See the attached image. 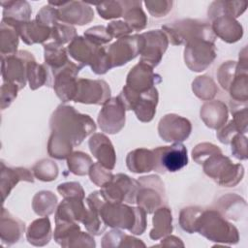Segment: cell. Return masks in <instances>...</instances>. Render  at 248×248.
<instances>
[{
    "label": "cell",
    "mask_w": 248,
    "mask_h": 248,
    "mask_svg": "<svg viewBox=\"0 0 248 248\" xmlns=\"http://www.w3.org/2000/svg\"><path fill=\"white\" fill-rule=\"evenodd\" d=\"M86 203L98 209L106 226L128 230L135 234H141L145 231L146 212L140 206L132 207L122 202H108L100 191L91 193Z\"/></svg>",
    "instance_id": "6da1fadb"
},
{
    "label": "cell",
    "mask_w": 248,
    "mask_h": 248,
    "mask_svg": "<svg viewBox=\"0 0 248 248\" xmlns=\"http://www.w3.org/2000/svg\"><path fill=\"white\" fill-rule=\"evenodd\" d=\"M51 134L68 141L73 146L79 145L83 140L95 132L94 120L87 114L79 113L74 107L60 105L52 113Z\"/></svg>",
    "instance_id": "7a4b0ae2"
},
{
    "label": "cell",
    "mask_w": 248,
    "mask_h": 248,
    "mask_svg": "<svg viewBox=\"0 0 248 248\" xmlns=\"http://www.w3.org/2000/svg\"><path fill=\"white\" fill-rule=\"evenodd\" d=\"M193 232L215 242L235 244L239 239L237 229L212 209L201 211L194 223Z\"/></svg>",
    "instance_id": "3957f363"
},
{
    "label": "cell",
    "mask_w": 248,
    "mask_h": 248,
    "mask_svg": "<svg viewBox=\"0 0 248 248\" xmlns=\"http://www.w3.org/2000/svg\"><path fill=\"white\" fill-rule=\"evenodd\" d=\"M171 45L187 44L195 40H206L214 43L216 36L211 26L196 19H183L162 27Z\"/></svg>",
    "instance_id": "277c9868"
},
{
    "label": "cell",
    "mask_w": 248,
    "mask_h": 248,
    "mask_svg": "<svg viewBox=\"0 0 248 248\" xmlns=\"http://www.w3.org/2000/svg\"><path fill=\"white\" fill-rule=\"evenodd\" d=\"M126 110H134L137 118L141 122H149L153 119L158 104V90L152 87L146 91H136L125 85L118 95Z\"/></svg>",
    "instance_id": "5b68a950"
},
{
    "label": "cell",
    "mask_w": 248,
    "mask_h": 248,
    "mask_svg": "<svg viewBox=\"0 0 248 248\" xmlns=\"http://www.w3.org/2000/svg\"><path fill=\"white\" fill-rule=\"evenodd\" d=\"M202 167L206 175L224 187H233L242 179L244 173L242 165L232 164L222 151L210 155L202 163Z\"/></svg>",
    "instance_id": "8992f818"
},
{
    "label": "cell",
    "mask_w": 248,
    "mask_h": 248,
    "mask_svg": "<svg viewBox=\"0 0 248 248\" xmlns=\"http://www.w3.org/2000/svg\"><path fill=\"white\" fill-rule=\"evenodd\" d=\"M140 183L130 176L118 173L101 187V193L105 199L112 202L136 203Z\"/></svg>",
    "instance_id": "52a82bcc"
},
{
    "label": "cell",
    "mask_w": 248,
    "mask_h": 248,
    "mask_svg": "<svg viewBox=\"0 0 248 248\" xmlns=\"http://www.w3.org/2000/svg\"><path fill=\"white\" fill-rule=\"evenodd\" d=\"M136 202L147 213H152L166 202L164 183L157 175L140 177Z\"/></svg>",
    "instance_id": "ba28073f"
},
{
    "label": "cell",
    "mask_w": 248,
    "mask_h": 248,
    "mask_svg": "<svg viewBox=\"0 0 248 248\" xmlns=\"http://www.w3.org/2000/svg\"><path fill=\"white\" fill-rule=\"evenodd\" d=\"M152 151L154 155L153 170L157 172H174L188 164L187 149L180 142H174L170 146H159Z\"/></svg>",
    "instance_id": "9c48e42d"
},
{
    "label": "cell",
    "mask_w": 248,
    "mask_h": 248,
    "mask_svg": "<svg viewBox=\"0 0 248 248\" xmlns=\"http://www.w3.org/2000/svg\"><path fill=\"white\" fill-rule=\"evenodd\" d=\"M2 78L5 82H11L18 87L24 88L27 79L28 64L34 59L32 53L26 50H19L12 55L1 56Z\"/></svg>",
    "instance_id": "30bf717a"
},
{
    "label": "cell",
    "mask_w": 248,
    "mask_h": 248,
    "mask_svg": "<svg viewBox=\"0 0 248 248\" xmlns=\"http://www.w3.org/2000/svg\"><path fill=\"white\" fill-rule=\"evenodd\" d=\"M216 57L215 45L206 40H195L186 44L185 64L191 71L202 72L211 65Z\"/></svg>",
    "instance_id": "8fae6325"
},
{
    "label": "cell",
    "mask_w": 248,
    "mask_h": 248,
    "mask_svg": "<svg viewBox=\"0 0 248 248\" xmlns=\"http://www.w3.org/2000/svg\"><path fill=\"white\" fill-rule=\"evenodd\" d=\"M143 37L140 35L124 36L107 47L108 59L112 67L122 66L140 54L143 47Z\"/></svg>",
    "instance_id": "7c38bea8"
},
{
    "label": "cell",
    "mask_w": 248,
    "mask_h": 248,
    "mask_svg": "<svg viewBox=\"0 0 248 248\" xmlns=\"http://www.w3.org/2000/svg\"><path fill=\"white\" fill-rule=\"evenodd\" d=\"M109 97L110 89L105 80L78 78L77 93L73 101L82 104L104 105L109 100Z\"/></svg>",
    "instance_id": "4fadbf2b"
},
{
    "label": "cell",
    "mask_w": 248,
    "mask_h": 248,
    "mask_svg": "<svg viewBox=\"0 0 248 248\" xmlns=\"http://www.w3.org/2000/svg\"><path fill=\"white\" fill-rule=\"evenodd\" d=\"M100 129L108 134L118 133L125 125V108L117 97H113L104 104L98 115Z\"/></svg>",
    "instance_id": "5bb4252c"
},
{
    "label": "cell",
    "mask_w": 248,
    "mask_h": 248,
    "mask_svg": "<svg viewBox=\"0 0 248 248\" xmlns=\"http://www.w3.org/2000/svg\"><path fill=\"white\" fill-rule=\"evenodd\" d=\"M144 43L140 52V62L147 64L151 68L156 67L169 45V39L165 32L161 30H151L142 33Z\"/></svg>",
    "instance_id": "9a60e30c"
},
{
    "label": "cell",
    "mask_w": 248,
    "mask_h": 248,
    "mask_svg": "<svg viewBox=\"0 0 248 248\" xmlns=\"http://www.w3.org/2000/svg\"><path fill=\"white\" fill-rule=\"evenodd\" d=\"M192 130L188 119L176 114H167L159 122V136L168 142H179L185 140Z\"/></svg>",
    "instance_id": "2e32d148"
},
{
    "label": "cell",
    "mask_w": 248,
    "mask_h": 248,
    "mask_svg": "<svg viewBox=\"0 0 248 248\" xmlns=\"http://www.w3.org/2000/svg\"><path fill=\"white\" fill-rule=\"evenodd\" d=\"M50 5L61 6L56 9L58 20L67 24L83 25L94 18L92 9L83 2H50Z\"/></svg>",
    "instance_id": "e0dca14e"
},
{
    "label": "cell",
    "mask_w": 248,
    "mask_h": 248,
    "mask_svg": "<svg viewBox=\"0 0 248 248\" xmlns=\"http://www.w3.org/2000/svg\"><path fill=\"white\" fill-rule=\"evenodd\" d=\"M45 66L47 71V81L46 86L52 87L54 76L63 70L68 63L71 61L68 57L67 50L62 45L55 42L45 45Z\"/></svg>",
    "instance_id": "ac0fdd59"
},
{
    "label": "cell",
    "mask_w": 248,
    "mask_h": 248,
    "mask_svg": "<svg viewBox=\"0 0 248 248\" xmlns=\"http://www.w3.org/2000/svg\"><path fill=\"white\" fill-rule=\"evenodd\" d=\"M162 78L160 75L153 72L152 68L145 63L140 62L129 72L126 79V85L130 88L143 92L154 85L160 83Z\"/></svg>",
    "instance_id": "d6986e66"
},
{
    "label": "cell",
    "mask_w": 248,
    "mask_h": 248,
    "mask_svg": "<svg viewBox=\"0 0 248 248\" xmlns=\"http://www.w3.org/2000/svg\"><path fill=\"white\" fill-rule=\"evenodd\" d=\"M89 148L98 162L108 170H113L116 162L115 151L109 139L104 134H94L89 139Z\"/></svg>",
    "instance_id": "ffe728a7"
},
{
    "label": "cell",
    "mask_w": 248,
    "mask_h": 248,
    "mask_svg": "<svg viewBox=\"0 0 248 248\" xmlns=\"http://www.w3.org/2000/svg\"><path fill=\"white\" fill-rule=\"evenodd\" d=\"M11 25L16 29L22 41L27 45L44 43L51 37V28L41 24L36 19Z\"/></svg>",
    "instance_id": "44dd1931"
},
{
    "label": "cell",
    "mask_w": 248,
    "mask_h": 248,
    "mask_svg": "<svg viewBox=\"0 0 248 248\" xmlns=\"http://www.w3.org/2000/svg\"><path fill=\"white\" fill-rule=\"evenodd\" d=\"M211 28L215 36L227 43L237 42L243 34L242 26L230 16H221L214 18Z\"/></svg>",
    "instance_id": "7402d4cb"
},
{
    "label": "cell",
    "mask_w": 248,
    "mask_h": 248,
    "mask_svg": "<svg viewBox=\"0 0 248 248\" xmlns=\"http://www.w3.org/2000/svg\"><path fill=\"white\" fill-rule=\"evenodd\" d=\"M100 46L92 44L86 38L77 36L68 46L69 55L77 61V64L84 67L90 65L94 55Z\"/></svg>",
    "instance_id": "603a6c76"
},
{
    "label": "cell",
    "mask_w": 248,
    "mask_h": 248,
    "mask_svg": "<svg viewBox=\"0 0 248 248\" xmlns=\"http://www.w3.org/2000/svg\"><path fill=\"white\" fill-rule=\"evenodd\" d=\"M24 232V223L11 215L9 211L2 208L0 233L3 244L12 245L17 242Z\"/></svg>",
    "instance_id": "cb8c5ba5"
},
{
    "label": "cell",
    "mask_w": 248,
    "mask_h": 248,
    "mask_svg": "<svg viewBox=\"0 0 248 248\" xmlns=\"http://www.w3.org/2000/svg\"><path fill=\"white\" fill-rule=\"evenodd\" d=\"M201 118L207 127L218 130L226 124L228 108L226 105L220 101L206 102L201 108Z\"/></svg>",
    "instance_id": "d4e9b609"
},
{
    "label": "cell",
    "mask_w": 248,
    "mask_h": 248,
    "mask_svg": "<svg viewBox=\"0 0 248 248\" xmlns=\"http://www.w3.org/2000/svg\"><path fill=\"white\" fill-rule=\"evenodd\" d=\"M1 190L3 202L6 197L9 196L11 190L17 184L18 181L24 180L33 182L34 177L32 172L25 168H9L5 167V164L1 163Z\"/></svg>",
    "instance_id": "484cf974"
},
{
    "label": "cell",
    "mask_w": 248,
    "mask_h": 248,
    "mask_svg": "<svg viewBox=\"0 0 248 248\" xmlns=\"http://www.w3.org/2000/svg\"><path fill=\"white\" fill-rule=\"evenodd\" d=\"M128 169L136 173L148 172L154 169L153 151L146 148H138L128 153L126 158Z\"/></svg>",
    "instance_id": "4316f807"
},
{
    "label": "cell",
    "mask_w": 248,
    "mask_h": 248,
    "mask_svg": "<svg viewBox=\"0 0 248 248\" xmlns=\"http://www.w3.org/2000/svg\"><path fill=\"white\" fill-rule=\"evenodd\" d=\"M3 11L2 21L9 24H17L29 21L31 8L26 1H8L1 3Z\"/></svg>",
    "instance_id": "83f0119b"
},
{
    "label": "cell",
    "mask_w": 248,
    "mask_h": 248,
    "mask_svg": "<svg viewBox=\"0 0 248 248\" xmlns=\"http://www.w3.org/2000/svg\"><path fill=\"white\" fill-rule=\"evenodd\" d=\"M27 240L35 246L47 244L51 237V226L47 216L33 221L26 232Z\"/></svg>",
    "instance_id": "f1b7e54d"
},
{
    "label": "cell",
    "mask_w": 248,
    "mask_h": 248,
    "mask_svg": "<svg viewBox=\"0 0 248 248\" xmlns=\"http://www.w3.org/2000/svg\"><path fill=\"white\" fill-rule=\"evenodd\" d=\"M153 229L150 231L149 236L151 239L158 240L172 231L171 226V212L170 209L167 206H160L155 210L153 216Z\"/></svg>",
    "instance_id": "f546056e"
},
{
    "label": "cell",
    "mask_w": 248,
    "mask_h": 248,
    "mask_svg": "<svg viewBox=\"0 0 248 248\" xmlns=\"http://www.w3.org/2000/svg\"><path fill=\"white\" fill-rule=\"evenodd\" d=\"M139 1H124V19L132 31L142 30L146 26L147 18Z\"/></svg>",
    "instance_id": "4dcf8cb0"
},
{
    "label": "cell",
    "mask_w": 248,
    "mask_h": 248,
    "mask_svg": "<svg viewBox=\"0 0 248 248\" xmlns=\"http://www.w3.org/2000/svg\"><path fill=\"white\" fill-rule=\"evenodd\" d=\"M145 247L140 239L123 233L121 231L113 230L106 233L102 239V247Z\"/></svg>",
    "instance_id": "1f68e13d"
},
{
    "label": "cell",
    "mask_w": 248,
    "mask_h": 248,
    "mask_svg": "<svg viewBox=\"0 0 248 248\" xmlns=\"http://www.w3.org/2000/svg\"><path fill=\"white\" fill-rule=\"evenodd\" d=\"M57 204V198L49 191L38 192L34 198L32 206L36 214L46 217L53 213Z\"/></svg>",
    "instance_id": "d6a6232c"
},
{
    "label": "cell",
    "mask_w": 248,
    "mask_h": 248,
    "mask_svg": "<svg viewBox=\"0 0 248 248\" xmlns=\"http://www.w3.org/2000/svg\"><path fill=\"white\" fill-rule=\"evenodd\" d=\"M18 36V32L13 25L4 21L1 22V56H8L17 52Z\"/></svg>",
    "instance_id": "836d02e7"
},
{
    "label": "cell",
    "mask_w": 248,
    "mask_h": 248,
    "mask_svg": "<svg viewBox=\"0 0 248 248\" xmlns=\"http://www.w3.org/2000/svg\"><path fill=\"white\" fill-rule=\"evenodd\" d=\"M67 164L70 171L73 172L74 174L85 175L88 173L93 162L92 159L86 153L77 151L71 153V155L68 157Z\"/></svg>",
    "instance_id": "e575fe53"
},
{
    "label": "cell",
    "mask_w": 248,
    "mask_h": 248,
    "mask_svg": "<svg viewBox=\"0 0 248 248\" xmlns=\"http://www.w3.org/2000/svg\"><path fill=\"white\" fill-rule=\"evenodd\" d=\"M27 79L29 81V86L32 90H35L45 84L47 81V71L45 65L38 64L35 60H31L28 64L27 70Z\"/></svg>",
    "instance_id": "d590c367"
},
{
    "label": "cell",
    "mask_w": 248,
    "mask_h": 248,
    "mask_svg": "<svg viewBox=\"0 0 248 248\" xmlns=\"http://www.w3.org/2000/svg\"><path fill=\"white\" fill-rule=\"evenodd\" d=\"M193 91L197 97L202 100H210L216 94V85L210 77H198L193 81Z\"/></svg>",
    "instance_id": "8d00e7d4"
},
{
    "label": "cell",
    "mask_w": 248,
    "mask_h": 248,
    "mask_svg": "<svg viewBox=\"0 0 248 248\" xmlns=\"http://www.w3.org/2000/svg\"><path fill=\"white\" fill-rule=\"evenodd\" d=\"M73 145L68 141L51 134L47 143V152L52 158L63 160L71 155Z\"/></svg>",
    "instance_id": "74e56055"
},
{
    "label": "cell",
    "mask_w": 248,
    "mask_h": 248,
    "mask_svg": "<svg viewBox=\"0 0 248 248\" xmlns=\"http://www.w3.org/2000/svg\"><path fill=\"white\" fill-rule=\"evenodd\" d=\"M34 175L42 181H52L58 175L57 165L47 159H43L36 163L32 169Z\"/></svg>",
    "instance_id": "f35d334b"
},
{
    "label": "cell",
    "mask_w": 248,
    "mask_h": 248,
    "mask_svg": "<svg viewBox=\"0 0 248 248\" xmlns=\"http://www.w3.org/2000/svg\"><path fill=\"white\" fill-rule=\"evenodd\" d=\"M76 37V28L64 22H57L51 29V38L59 45L72 42Z\"/></svg>",
    "instance_id": "ab89813d"
},
{
    "label": "cell",
    "mask_w": 248,
    "mask_h": 248,
    "mask_svg": "<svg viewBox=\"0 0 248 248\" xmlns=\"http://www.w3.org/2000/svg\"><path fill=\"white\" fill-rule=\"evenodd\" d=\"M97 11L105 19H110L114 17L123 16L125 7L124 2L120 1H109L97 4Z\"/></svg>",
    "instance_id": "60d3db41"
},
{
    "label": "cell",
    "mask_w": 248,
    "mask_h": 248,
    "mask_svg": "<svg viewBox=\"0 0 248 248\" xmlns=\"http://www.w3.org/2000/svg\"><path fill=\"white\" fill-rule=\"evenodd\" d=\"M202 210V208L197 206H189L183 208L179 215V225L181 229L189 233H193L194 223Z\"/></svg>",
    "instance_id": "b9f144b4"
},
{
    "label": "cell",
    "mask_w": 248,
    "mask_h": 248,
    "mask_svg": "<svg viewBox=\"0 0 248 248\" xmlns=\"http://www.w3.org/2000/svg\"><path fill=\"white\" fill-rule=\"evenodd\" d=\"M84 38L98 46L109 43L112 39L105 26H94L87 29L84 32Z\"/></svg>",
    "instance_id": "7bdbcfd3"
},
{
    "label": "cell",
    "mask_w": 248,
    "mask_h": 248,
    "mask_svg": "<svg viewBox=\"0 0 248 248\" xmlns=\"http://www.w3.org/2000/svg\"><path fill=\"white\" fill-rule=\"evenodd\" d=\"M108 170H109L106 169L99 162L92 164V166L90 167L89 171H88L90 180L97 186L102 187L107 182H108L112 177V173Z\"/></svg>",
    "instance_id": "ee69618b"
},
{
    "label": "cell",
    "mask_w": 248,
    "mask_h": 248,
    "mask_svg": "<svg viewBox=\"0 0 248 248\" xmlns=\"http://www.w3.org/2000/svg\"><path fill=\"white\" fill-rule=\"evenodd\" d=\"M221 151V149L212 143H200L192 150L193 159L200 165H202L210 155Z\"/></svg>",
    "instance_id": "f6af8a7d"
},
{
    "label": "cell",
    "mask_w": 248,
    "mask_h": 248,
    "mask_svg": "<svg viewBox=\"0 0 248 248\" xmlns=\"http://www.w3.org/2000/svg\"><path fill=\"white\" fill-rule=\"evenodd\" d=\"M232 152L240 160L247 159V139L241 134H236L231 140Z\"/></svg>",
    "instance_id": "bcb514c9"
},
{
    "label": "cell",
    "mask_w": 248,
    "mask_h": 248,
    "mask_svg": "<svg viewBox=\"0 0 248 248\" xmlns=\"http://www.w3.org/2000/svg\"><path fill=\"white\" fill-rule=\"evenodd\" d=\"M57 191L63 198L79 197L84 199V191L80 184L78 182L62 183L57 187Z\"/></svg>",
    "instance_id": "7dc6e473"
},
{
    "label": "cell",
    "mask_w": 248,
    "mask_h": 248,
    "mask_svg": "<svg viewBox=\"0 0 248 248\" xmlns=\"http://www.w3.org/2000/svg\"><path fill=\"white\" fill-rule=\"evenodd\" d=\"M107 30L112 38H122L132 32V29L125 21H112L107 26Z\"/></svg>",
    "instance_id": "c3c4849f"
}]
</instances>
